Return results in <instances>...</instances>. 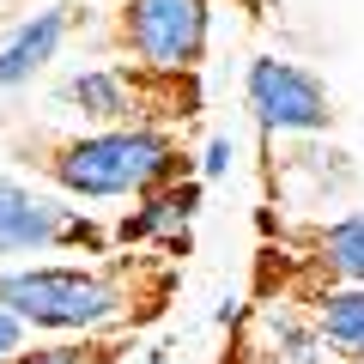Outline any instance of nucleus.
Masks as SVG:
<instances>
[{
	"label": "nucleus",
	"mask_w": 364,
	"mask_h": 364,
	"mask_svg": "<svg viewBox=\"0 0 364 364\" xmlns=\"http://www.w3.org/2000/svg\"><path fill=\"white\" fill-rule=\"evenodd\" d=\"M152 85L164 79L140 73V67H79L55 85V104L85 116L91 128H122V122H158L164 109H152Z\"/></svg>",
	"instance_id": "obj_6"
},
{
	"label": "nucleus",
	"mask_w": 364,
	"mask_h": 364,
	"mask_svg": "<svg viewBox=\"0 0 364 364\" xmlns=\"http://www.w3.org/2000/svg\"><path fill=\"white\" fill-rule=\"evenodd\" d=\"M352 364H364V352H352Z\"/></svg>",
	"instance_id": "obj_15"
},
{
	"label": "nucleus",
	"mask_w": 364,
	"mask_h": 364,
	"mask_svg": "<svg viewBox=\"0 0 364 364\" xmlns=\"http://www.w3.org/2000/svg\"><path fill=\"white\" fill-rule=\"evenodd\" d=\"M200 188L195 176H176V182H158V188H146L140 207H128L116 219V231H109V243L122 249H146V243H164L170 255L176 249H188V219L200 213Z\"/></svg>",
	"instance_id": "obj_7"
},
{
	"label": "nucleus",
	"mask_w": 364,
	"mask_h": 364,
	"mask_svg": "<svg viewBox=\"0 0 364 364\" xmlns=\"http://www.w3.org/2000/svg\"><path fill=\"white\" fill-rule=\"evenodd\" d=\"M116 43L140 73L188 79L200 73L207 43H213V0H122Z\"/></svg>",
	"instance_id": "obj_3"
},
{
	"label": "nucleus",
	"mask_w": 364,
	"mask_h": 364,
	"mask_svg": "<svg viewBox=\"0 0 364 364\" xmlns=\"http://www.w3.org/2000/svg\"><path fill=\"white\" fill-rule=\"evenodd\" d=\"M310 249H316L310 261L328 273V286H364V207L328 219Z\"/></svg>",
	"instance_id": "obj_9"
},
{
	"label": "nucleus",
	"mask_w": 364,
	"mask_h": 364,
	"mask_svg": "<svg viewBox=\"0 0 364 364\" xmlns=\"http://www.w3.org/2000/svg\"><path fill=\"white\" fill-rule=\"evenodd\" d=\"M146 261H18L0 267V304L31 334H116L164 304V286H140Z\"/></svg>",
	"instance_id": "obj_1"
},
{
	"label": "nucleus",
	"mask_w": 364,
	"mask_h": 364,
	"mask_svg": "<svg viewBox=\"0 0 364 364\" xmlns=\"http://www.w3.org/2000/svg\"><path fill=\"white\" fill-rule=\"evenodd\" d=\"M243 104L273 140H316L334 128V91L286 55H255L243 67Z\"/></svg>",
	"instance_id": "obj_5"
},
{
	"label": "nucleus",
	"mask_w": 364,
	"mask_h": 364,
	"mask_svg": "<svg viewBox=\"0 0 364 364\" xmlns=\"http://www.w3.org/2000/svg\"><path fill=\"white\" fill-rule=\"evenodd\" d=\"M67 31H73V6H43V13L18 18V25L0 37V91L31 85V79L61 55Z\"/></svg>",
	"instance_id": "obj_8"
},
{
	"label": "nucleus",
	"mask_w": 364,
	"mask_h": 364,
	"mask_svg": "<svg viewBox=\"0 0 364 364\" xmlns=\"http://www.w3.org/2000/svg\"><path fill=\"white\" fill-rule=\"evenodd\" d=\"M267 340L279 346L286 364H316V358H322V334H316V322H298V316H273Z\"/></svg>",
	"instance_id": "obj_12"
},
{
	"label": "nucleus",
	"mask_w": 364,
	"mask_h": 364,
	"mask_svg": "<svg viewBox=\"0 0 364 364\" xmlns=\"http://www.w3.org/2000/svg\"><path fill=\"white\" fill-rule=\"evenodd\" d=\"M231 158H237V140H231V134H213L207 152H200V176H225V170H231Z\"/></svg>",
	"instance_id": "obj_13"
},
{
	"label": "nucleus",
	"mask_w": 364,
	"mask_h": 364,
	"mask_svg": "<svg viewBox=\"0 0 364 364\" xmlns=\"http://www.w3.org/2000/svg\"><path fill=\"white\" fill-rule=\"evenodd\" d=\"M316 334H322V346L334 352H364V286H328L316 291Z\"/></svg>",
	"instance_id": "obj_10"
},
{
	"label": "nucleus",
	"mask_w": 364,
	"mask_h": 364,
	"mask_svg": "<svg viewBox=\"0 0 364 364\" xmlns=\"http://www.w3.org/2000/svg\"><path fill=\"white\" fill-rule=\"evenodd\" d=\"M31 164H43V176L67 200H140L158 182L188 176V152H182L176 128H164V122L67 134V140H49L43 158H31Z\"/></svg>",
	"instance_id": "obj_2"
},
{
	"label": "nucleus",
	"mask_w": 364,
	"mask_h": 364,
	"mask_svg": "<svg viewBox=\"0 0 364 364\" xmlns=\"http://www.w3.org/2000/svg\"><path fill=\"white\" fill-rule=\"evenodd\" d=\"M6 364H116L104 334H31Z\"/></svg>",
	"instance_id": "obj_11"
},
{
	"label": "nucleus",
	"mask_w": 364,
	"mask_h": 364,
	"mask_svg": "<svg viewBox=\"0 0 364 364\" xmlns=\"http://www.w3.org/2000/svg\"><path fill=\"white\" fill-rule=\"evenodd\" d=\"M61 249L109 255V231L61 188L0 176V255H61Z\"/></svg>",
	"instance_id": "obj_4"
},
{
	"label": "nucleus",
	"mask_w": 364,
	"mask_h": 364,
	"mask_svg": "<svg viewBox=\"0 0 364 364\" xmlns=\"http://www.w3.org/2000/svg\"><path fill=\"white\" fill-rule=\"evenodd\" d=\"M25 340H31V328H25V322H18V316H13V310H6V304H0V364L13 358V352H18V346H25Z\"/></svg>",
	"instance_id": "obj_14"
}]
</instances>
